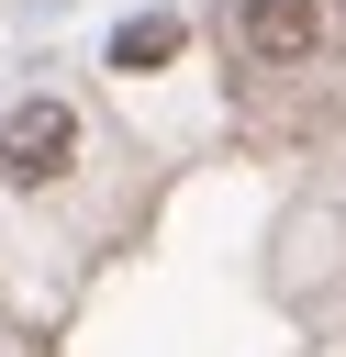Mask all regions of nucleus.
Listing matches in <instances>:
<instances>
[{"instance_id":"nucleus-1","label":"nucleus","mask_w":346,"mask_h":357,"mask_svg":"<svg viewBox=\"0 0 346 357\" xmlns=\"http://www.w3.org/2000/svg\"><path fill=\"white\" fill-rule=\"evenodd\" d=\"M67 156H78V112H67L56 89H33V100L0 112V178H11V190H45Z\"/></svg>"},{"instance_id":"nucleus-2","label":"nucleus","mask_w":346,"mask_h":357,"mask_svg":"<svg viewBox=\"0 0 346 357\" xmlns=\"http://www.w3.org/2000/svg\"><path fill=\"white\" fill-rule=\"evenodd\" d=\"M335 45V11L324 0H246L234 11V56L246 67H313Z\"/></svg>"},{"instance_id":"nucleus-3","label":"nucleus","mask_w":346,"mask_h":357,"mask_svg":"<svg viewBox=\"0 0 346 357\" xmlns=\"http://www.w3.org/2000/svg\"><path fill=\"white\" fill-rule=\"evenodd\" d=\"M179 45H190L179 11H134V22L112 33V67H123V78H156V67H179Z\"/></svg>"}]
</instances>
